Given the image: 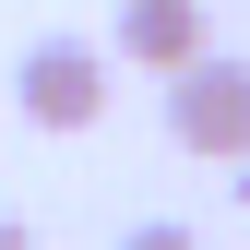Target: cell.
<instances>
[{"label":"cell","mask_w":250,"mask_h":250,"mask_svg":"<svg viewBox=\"0 0 250 250\" xmlns=\"http://www.w3.org/2000/svg\"><path fill=\"white\" fill-rule=\"evenodd\" d=\"M12 107L36 119V131H96V119H107V48H83V36H48V48H24V72H12Z\"/></svg>","instance_id":"2"},{"label":"cell","mask_w":250,"mask_h":250,"mask_svg":"<svg viewBox=\"0 0 250 250\" xmlns=\"http://www.w3.org/2000/svg\"><path fill=\"white\" fill-rule=\"evenodd\" d=\"M167 131L179 155H214V167H250V60H179L167 72Z\"/></svg>","instance_id":"1"},{"label":"cell","mask_w":250,"mask_h":250,"mask_svg":"<svg viewBox=\"0 0 250 250\" xmlns=\"http://www.w3.org/2000/svg\"><path fill=\"white\" fill-rule=\"evenodd\" d=\"M0 250H36V227H24V214H0Z\"/></svg>","instance_id":"5"},{"label":"cell","mask_w":250,"mask_h":250,"mask_svg":"<svg viewBox=\"0 0 250 250\" xmlns=\"http://www.w3.org/2000/svg\"><path fill=\"white\" fill-rule=\"evenodd\" d=\"M119 250H203V238H191V227H131Z\"/></svg>","instance_id":"4"},{"label":"cell","mask_w":250,"mask_h":250,"mask_svg":"<svg viewBox=\"0 0 250 250\" xmlns=\"http://www.w3.org/2000/svg\"><path fill=\"white\" fill-rule=\"evenodd\" d=\"M131 72H179V60H203V0H119V36H107Z\"/></svg>","instance_id":"3"}]
</instances>
